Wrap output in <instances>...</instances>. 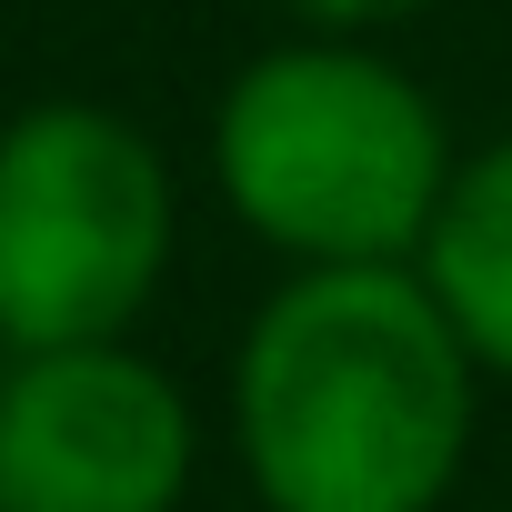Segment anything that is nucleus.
<instances>
[{
    "instance_id": "nucleus-3",
    "label": "nucleus",
    "mask_w": 512,
    "mask_h": 512,
    "mask_svg": "<svg viewBox=\"0 0 512 512\" xmlns=\"http://www.w3.org/2000/svg\"><path fill=\"white\" fill-rule=\"evenodd\" d=\"M171 161L111 101H21L0 121V342H131L171 272Z\"/></svg>"
},
{
    "instance_id": "nucleus-4",
    "label": "nucleus",
    "mask_w": 512,
    "mask_h": 512,
    "mask_svg": "<svg viewBox=\"0 0 512 512\" xmlns=\"http://www.w3.org/2000/svg\"><path fill=\"white\" fill-rule=\"evenodd\" d=\"M201 472L191 392L131 342L0 362V512H181Z\"/></svg>"
},
{
    "instance_id": "nucleus-5",
    "label": "nucleus",
    "mask_w": 512,
    "mask_h": 512,
    "mask_svg": "<svg viewBox=\"0 0 512 512\" xmlns=\"http://www.w3.org/2000/svg\"><path fill=\"white\" fill-rule=\"evenodd\" d=\"M422 282L472 342L482 382H512V141L472 151L442 191V221L422 241Z\"/></svg>"
},
{
    "instance_id": "nucleus-6",
    "label": "nucleus",
    "mask_w": 512,
    "mask_h": 512,
    "mask_svg": "<svg viewBox=\"0 0 512 512\" xmlns=\"http://www.w3.org/2000/svg\"><path fill=\"white\" fill-rule=\"evenodd\" d=\"M0 362H11V342H0Z\"/></svg>"
},
{
    "instance_id": "nucleus-1",
    "label": "nucleus",
    "mask_w": 512,
    "mask_h": 512,
    "mask_svg": "<svg viewBox=\"0 0 512 512\" xmlns=\"http://www.w3.org/2000/svg\"><path fill=\"white\" fill-rule=\"evenodd\" d=\"M482 362L422 262L292 272L231 352V452L262 512H442Z\"/></svg>"
},
{
    "instance_id": "nucleus-2",
    "label": "nucleus",
    "mask_w": 512,
    "mask_h": 512,
    "mask_svg": "<svg viewBox=\"0 0 512 512\" xmlns=\"http://www.w3.org/2000/svg\"><path fill=\"white\" fill-rule=\"evenodd\" d=\"M462 151L442 101L362 41H282L241 61L211 111L221 211L292 272L422 262Z\"/></svg>"
}]
</instances>
